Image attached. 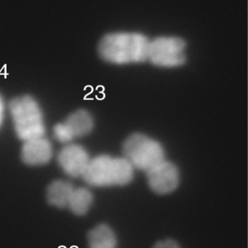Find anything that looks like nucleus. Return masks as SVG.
I'll list each match as a JSON object with an SVG mask.
<instances>
[{"label": "nucleus", "instance_id": "obj_1", "mask_svg": "<svg viewBox=\"0 0 248 248\" xmlns=\"http://www.w3.org/2000/svg\"><path fill=\"white\" fill-rule=\"evenodd\" d=\"M149 39L142 33L118 32L102 38L99 53L103 61L115 65L139 63L148 59Z\"/></svg>", "mask_w": 248, "mask_h": 248}, {"label": "nucleus", "instance_id": "obj_2", "mask_svg": "<svg viewBox=\"0 0 248 248\" xmlns=\"http://www.w3.org/2000/svg\"><path fill=\"white\" fill-rule=\"evenodd\" d=\"M134 170L124 157L100 155L90 159L82 178L94 187L125 186L133 179Z\"/></svg>", "mask_w": 248, "mask_h": 248}, {"label": "nucleus", "instance_id": "obj_3", "mask_svg": "<svg viewBox=\"0 0 248 248\" xmlns=\"http://www.w3.org/2000/svg\"><path fill=\"white\" fill-rule=\"evenodd\" d=\"M16 135L22 141L45 136V125L42 109L30 96L13 99L9 104Z\"/></svg>", "mask_w": 248, "mask_h": 248}, {"label": "nucleus", "instance_id": "obj_4", "mask_svg": "<svg viewBox=\"0 0 248 248\" xmlns=\"http://www.w3.org/2000/svg\"><path fill=\"white\" fill-rule=\"evenodd\" d=\"M122 151L123 157L134 170L138 169L145 173L165 159L162 144L157 140L140 133L132 134L125 140Z\"/></svg>", "mask_w": 248, "mask_h": 248}, {"label": "nucleus", "instance_id": "obj_5", "mask_svg": "<svg viewBox=\"0 0 248 248\" xmlns=\"http://www.w3.org/2000/svg\"><path fill=\"white\" fill-rule=\"evenodd\" d=\"M186 42L176 36H160L150 40L148 59L160 68H176L186 62Z\"/></svg>", "mask_w": 248, "mask_h": 248}, {"label": "nucleus", "instance_id": "obj_6", "mask_svg": "<svg viewBox=\"0 0 248 248\" xmlns=\"http://www.w3.org/2000/svg\"><path fill=\"white\" fill-rule=\"evenodd\" d=\"M93 127L94 121L90 113L85 110H78L54 126L53 136L59 142L69 144L75 139L90 134Z\"/></svg>", "mask_w": 248, "mask_h": 248}, {"label": "nucleus", "instance_id": "obj_7", "mask_svg": "<svg viewBox=\"0 0 248 248\" xmlns=\"http://www.w3.org/2000/svg\"><path fill=\"white\" fill-rule=\"evenodd\" d=\"M150 189L158 195H167L177 189L180 173L176 165L165 159L146 172Z\"/></svg>", "mask_w": 248, "mask_h": 248}, {"label": "nucleus", "instance_id": "obj_8", "mask_svg": "<svg viewBox=\"0 0 248 248\" xmlns=\"http://www.w3.org/2000/svg\"><path fill=\"white\" fill-rule=\"evenodd\" d=\"M87 150L76 144H67L58 153V163L65 174L71 178L83 177L90 161Z\"/></svg>", "mask_w": 248, "mask_h": 248}, {"label": "nucleus", "instance_id": "obj_9", "mask_svg": "<svg viewBox=\"0 0 248 248\" xmlns=\"http://www.w3.org/2000/svg\"><path fill=\"white\" fill-rule=\"evenodd\" d=\"M52 146L45 136L23 141L21 159L29 166H42L49 163L52 157Z\"/></svg>", "mask_w": 248, "mask_h": 248}, {"label": "nucleus", "instance_id": "obj_10", "mask_svg": "<svg viewBox=\"0 0 248 248\" xmlns=\"http://www.w3.org/2000/svg\"><path fill=\"white\" fill-rule=\"evenodd\" d=\"M74 186L68 181L55 180L51 182L46 192L50 205L58 208H67Z\"/></svg>", "mask_w": 248, "mask_h": 248}, {"label": "nucleus", "instance_id": "obj_11", "mask_svg": "<svg viewBox=\"0 0 248 248\" xmlns=\"http://www.w3.org/2000/svg\"><path fill=\"white\" fill-rule=\"evenodd\" d=\"M89 248H117V237L107 224H99L87 234Z\"/></svg>", "mask_w": 248, "mask_h": 248}, {"label": "nucleus", "instance_id": "obj_12", "mask_svg": "<svg viewBox=\"0 0 248 248\" xmlns=\"http://www.w3.org/2000/svg\"><path fill=\"white\" fill-rule=\"evenodd\" d=\"M93 203V195L86 187H75L73 189L67 208L77 216L85 215Z\"/></svg>", "mask_w": 248, "mask_h": 248}, {"label": "nucleus", "instance_id": "obj_13", "mask_svg": "<svg viewBox=\"0 0 248 248\" xmlns=\"http://www.w3.org/2000/svg\"><path fill=\"white\" fill-rule=\"evenodd\" d=\"M153 248H182L180 245L175 241V240L168 239V240H162V241L157 242L154 245Z\"/></svg>", "mask_w": 248, "mask_h": 248}, {"label": "nucleus", "instance_id": "obj_14", "mask_svg": "<svg viewBox=\"0 0 248 248\" xmlns=\"http://www.w3.org/2000/svg\"><path fill=\"white\" fill-rule=\"evenodd\" d=\"M4 110H5V106H4V102L2 97L0 95V127L2 124L3 120H4Z\"/></svg>", "mask_w": 248, "mask_h": 248}]
</instances>
